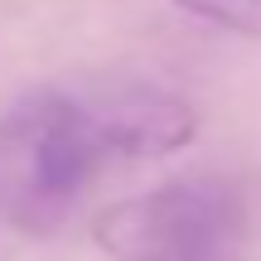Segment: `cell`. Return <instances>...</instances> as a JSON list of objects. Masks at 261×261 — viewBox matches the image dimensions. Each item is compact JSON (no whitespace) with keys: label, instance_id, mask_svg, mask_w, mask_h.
<instances>
[{"label":"cell","instance_id":"obj_1","mask_svg":"<svg viewBox=\"0 0 261 261\" xmlns=\"http://www.w3.org/2000/svg\"><path fill=\"white\" fill-rule=\"evenodd\" d=\"M112 165L73 83L34 87L0 116V227L48 237Z\"/></svg>","mask_w":261,"mask_h":261},{"label":"cell","instance_id":"obj_3","mask_svg":"<svg viewBox=\"0 0 261 261\" xmlns=\"http://www.w3.org/2000/svg\"><path fill=\"white\" fill-rule=\"evenodd\" d=\"M73 92L87 107L107 155H112V165H136V160L174 155L198 130L194 107L179 92H169L160 83H145V77H126V73L77 77Z\"/></svg>","mask_w":261,"mask_h":261},{"label":"cell","instance_id":"obj_2","mask_svg":"<svg viewBox=\"0 0 261 261\" xmlns=\"http://www.w3.org/2000/svg\"><path fill=\"white\" fill-rule=\"evenodd\" d=\"M247 194L223 174H189L112 203L92 237L112 261H247Z\"/></svg>","mask_w":261,"mask_h":261},{"label":"cell","instance_id":"obj_4","mask_svg":"<svg viewBox=\"0 0 261 261\" xmlns=\"http://www.w3.org/2000/svg\"><path fill=\"white\" fill-rule=\"evenodd\" d=\"M174 5L242 39H261V0H174Z\"/></svg>","mask_w":261,"mask_h":261}]
</instances>
